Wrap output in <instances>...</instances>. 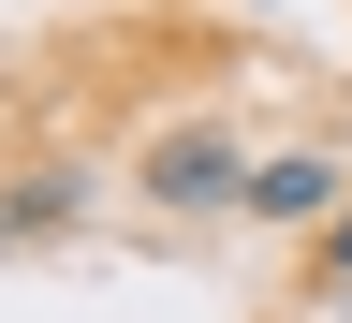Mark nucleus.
I'll return each mask as SVG.
<instances>
[{
    "mask_svg": "<svg viewBox=\"0 0 352 323\" xmlns=\"http://www.w3.org/2000/svg\"><path fill=\"white\" fill-rule=\"evenodd\" d=\"M323 309H338V323H352V294H323Z\"/></svg>",
    "mask_w": 352,
    "mask_h": 323,
    "instance_id": "nucleus-5",
    "label": "nucleus"
},
{
    "mask_svg": "<svg viewBox=\"0 0 352 323\" xmlns=\"http://www.w3.org/2000/svg\"><path fill=\"white\" fill-rule=\"evenodd\" d=\"M250 15H279V0H250Z\"/></svg>",
    "mask_w": 352,
    "mask_h": 323,
    "instance_id": "nucleus-6",
    "label": "nucleus"
},
{
    "mask_svg": "<svg viewBox=\"0 0 352 323\" xmlns=\"http://www.w3.org/2000/svg\"><path fill=\"white\" fill-rule=\"evenodd\" d=\"M147 206H250V162H235V118H176L162 147H147Z\"/></svg>",
    "mask_w": 352,
    "mask_h": 323,
    "instance_id": "nucleus-1",
    "label": "nucleus"
},
{
    "mask_svg": "<svg viewBox=\"0 0 352 323\" xmlns=\"http://www.w3.org/2000/svg\"><path fill=\"white\" fill-rule=\"evenodd\" d=\"M250 220H338V162H323V147L250 162Z\"/></svg>",
    "mask_w": 352,
    "mask_h": 323,
    "instance_id": "nucleus-2",
    "label": "nucleus"
},
{
    "mask_svg": "<svg viewBox=\"0 0 352 323\" xmlns=\"http://www.w3.org/2000/svg\"><path fill=\"white\" fill-rule=\"evenodd\" d=\"M74 176H15V191H0V250H44V236H74Z\"/></svg>",
    "mask_w": 352,
    "mask_h": 323,
    "instance_id": "nucleus-3",
    "label": "nucleus"
},
{
    "mask_svg": "<svg viewBox=\"0 0 352 323\" xmlns=\"http://www.w3.org/2000/svg\"><path fill=\"white\" fill-rule=\"evenodd\" d=\"M323 294H352V206L323 220Z\"/></svg>",
    "mask_w": 352,
    "mask_h": 323,
    "instance_id": "nucleus-4",
    "label": "nucleus"
}]
</instances>
